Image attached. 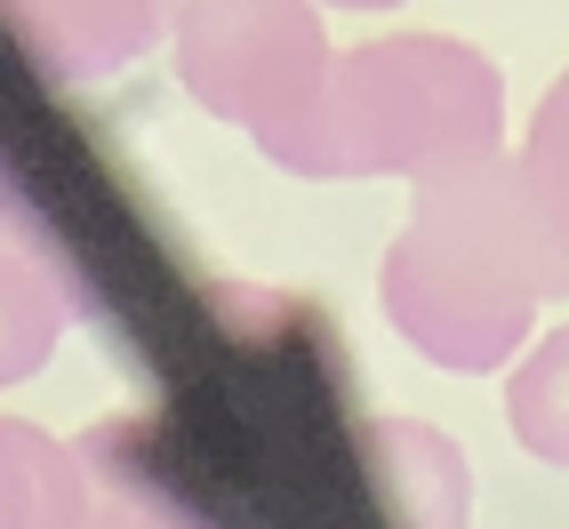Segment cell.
<instances>
[{
  "label": "cell",
  "mask_w": 569,
  "mask_h": 529,
  "mask_svg": "<svg viewBox=\"0 0 569 529\" xmlns=\"http://www.w3.org/2000/svg\"><path fill=\"white\" fill-rule=\"evenodd\" d=\"M386 321L433 369L489 377L506 369L546 306L569 297V241L529 193L521 153H481L466 169L417 177L409 224L386 249Z\"/></svg>",
  "instance_id": "cell-1"
},
{
  "label": "cell",
  "mask_w": 569,
  "mask_h": 529,
  "mask_svg": "<svg viewBox=\"0 0 569 529\" xmlns=\"http://www.w3.org/2000/svg\"><path fill=\"white\" fill-rule=\"evenodd\" d=\"M506 81L458 32H386V41L337 49L329 112H321V169L337 177H441L498 153Z\"/></svg>",
  "instance_id": "cell-2"
},
{
  "label": "cell",
  "mask_w": 569,
  "mask_h": 529,
  "mask_svg": "<svg viewBox=\"0 0 569 529\" xmlns=\"http://www.w3.org/2000/svg\"><path fill=\"white\" fill-rule=\"evenodd\" d=\"M177 81L201 112L241 129L273 169H321V112L337 49L313 0H184L169 32Z\"/></svg>",
  "instance_id": "cell-3"
},
{
  "label": "cell",
  "mask_w": 569,
  "mask_h": 529,
  "mask_svg": "<svg viewBox=\"0 0 569 529\" xmlns=\"http://www.w3.org/2000/svg\"><path fill=\"white\" fill-rule=\"evenodd\" d=\"M184 0H0L9 41L57 89H97L137 57H153L161 32H177Z\"/></svg>",
  "instance_id": "cell-4"
},
{
  "label": "cell",
  "mask_w": 569,
  "mask_h": 529,
  "mask_svg": "<svg viewBox=\"0 0 569 529\" xmlns=\"http://www.w3.org/2000/svg\"><path fill=\"white\" fill-rule=\"evenodd\" d=\"M72 449H81V466H89V529H209L193 513V498H177V481L161 473L144 426L104 418Z\"/></svg>",
  "instance_id": "cell-5"
},
{
  "label": "cell",
  "mask_w": 569,
  "mask_h": 529,
  "mask_svg": "<svg viewBox=\"0 0 569 529\" xmlns=\"http://www.w3.org/2000/svg\"><path fill=\"white\" fill-rule=\"evenodd\" d=\"M377 481H386V506L401 529H466L473 513V466L466 449L441 426L417 418H377Z\"/></svg>",
  "instance_id": "cell-6"
},
{
  "label": "cell",
  "mask_w": 569,
  "mask_h": 529,
  "mask_svg": "<svg viewBox=\"0 0 569 529\" xmlns=\"http://www.w3.org/2000/svg\"><path fill=\"white\" fill-rule=\"evenodd\" d=\"M0 529H89V466L32 418H0Z\"/></svg>",
  "instance_id": "cell-7"
},
{
  "label": "cell",
  "mask_w": 569,
  "mask_h": 529,
  "mask_svg": "<svg viewBox=\"0 0 569 529\" xmlns=\"http://www.w3.org/2000/svg\"><path fill=\"white\" fill-rule=\"evenodd\" d=\"M64 321H72V297L57 264L32 249H0V393L49 369V353L64 346Z\"/></svg>",
  "instance_id": "cell-8"
},
{
  "label": "cell",
  "mask_w": 569,
  "mask_h": 529,
  "mask_svg": "<svg viewBox=\"0 0 569 529\" xmlns=\"http://www.w3.org/2000/svg\"><path fill=\"white\" fill-rule=\"evenodd\" d=\"M506 426L538 466L569 473V321L553 337L521 353V369L506 377Z\"/></svg>",
  "instance_id": "cell-9"
},
{
  "label": "cell",
  "mask_w": 569,
  "mask_h": 529,
  "mask_svg": "<svg viewBox=\"0 0 569 529\" xmlns=\"http://www.w3.org/2000/svg\"><path fill=\"white\" fill-rule=\"evenodd\" d=\"M521 177L529 193L546 201V217L561 224L569 241V72L538 97V112H529V137H521Z\"/></svg>",
  "instance_id": "cell-10"
},
{
  "label": "cell",
  "mask_w": 569,
  "mask_h": 529,
  "mask_svg": "<svg viewBox=\"0 0 569 529\" xmlns=\"http://www.w3.org/2000/svg\"><path fill=\"white\" fill-rule=\"evenodd\" d=\"M313 9H361L369 17V9H401V0H313Z\"/></svg>",
  "instance_id": "cell-11"
},
{
  "label": "cell",
  "mask_w": 569,
  "mask_h": 529,
  "mask_svg": "<svg viewBox=\"0 0 569 529\" xmlns=\"http://www.w3.org/2000/svg\"><path fill=\"white\" fill-rule=\"evenodd\" d=\"M0 217H9V169H0Z\"/></svg>",
  "instance_id": "cell-12"
}]
</instances>
